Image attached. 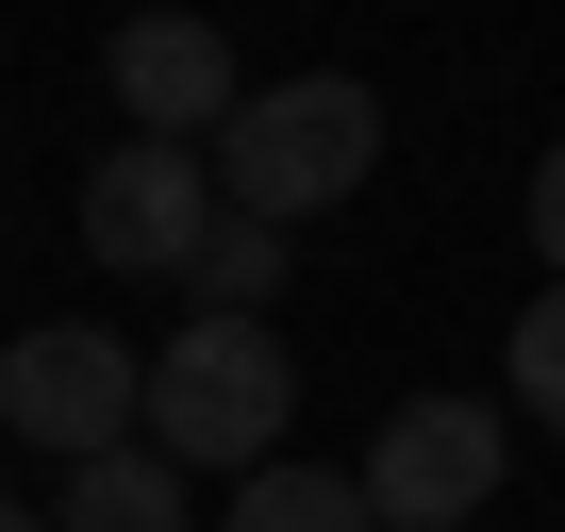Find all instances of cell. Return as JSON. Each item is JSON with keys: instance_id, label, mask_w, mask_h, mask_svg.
I'll return each mask as SVG.
<instances>
[{"instance_id": "cell-1", "label": "cell", "mask_w": 565, "mask_h": 532, "mask_svg": "<svg viewBox=\"0 0 565 532\" xmlns=\"http://www.w3.org/2000/svg\"><path fill=\"white\" fill-rule=\"evenodd\" d=\"M366 167H383V100H366L350 67L249 84V100H233V134H216V200H233V216H333Z\"/></svg>"}, {"instance_id": "cell-2", "label": "cell", "mask_w": 565, "mask_h": 532, "mask_svg": "<svg viewBox=\"0 0 565 532\" xmlns=\"http://www.w3.org/2000/svg\"><path fill=\"white\" fill-rule=\"evenodd\" d=\"M282 416H300V366H282L266 317H200L183 350H150V449L200 482V466H282Z\"/></svg>"}, {"instance_id": "cell-3", "label": "cell", "mask_w": 565, "mask_h": 532, "mask_svg": "<svg viewBox=\"0 0 565 532\" xmlns=\"http://www.w3.org/2000/svg\"><path fill=\"white\" fill-rule=\"evenodd\" d=\"M0 433L51 449V466H100V449H134V433H150V366H134L100 317H51V333L0 350Z\"/></svg>"}, {"instance_id": "cell-4", "label": "cell", "mask_w": 565, "mask_h": 532, "mask_svg": "<svg viewBox=\"0 0 565 532\" xmlns=\"http://www.w3.org/2000/svg\"><path fill=\"white\" fill-rule=\"evenodd\" d=\"M216 150H167V134H117L84 167V266H134V284H200L216 249Z\"/></svg>"}, {"instance_id": "cell-5", "label": "cell", "mask_w": 565, "mask_h": 532, "mask_svg": "<svg viewBox=\"0 0 565 532\" xmlns=\"http://www.w3.org/2000/svg\"><path fill=\"white\" fill-rule=\"evenodd\" d=\"M499 466H515V433H499L482 400H399V416L366 433V466H350V482H366V515H383V532H466V515L499 499Z\"/></svg>"}, {"instance_id": "cell-6", "label": "cell", "mask_w": 565, "mask_h": 532, "mask_svg": "<svg viewBox=\"0 0 565 532\" xmlns=\"http://www.w3.org/2000/svg\"><path fill=\"white\" fill-rule=\"evenodd\" d=\"M117 117L134 134H167V150H200V134H233V51H216V18H183V0H167V18H117Z\"/></svg>"}, {"instance_id": "cell-7", "label": "cell", "mask_w": 565, "mask_h": 532, "mask_svg": "<svg viewBox=\"0 0 565 532\" xmlns=\"http://www.w3.org/2000/svg\"><path fill=\"white\" fill-rule=\"evenodd\" d=\"M51 532H200L183 515V466L134 433V449H100V466H67V499H51Z\"/></svg>"}, {"instance_id": "cell-8", "label": "cell", "mask_w": 565, "mask_h": 532, "mask_svg": "<svg viewBox=\"0 0 565 532\" xmlns=\"http://www.w3.org/2000/svg\"><path fill=\"white\" fill-rule=\"evenodd\" d=\"M216 532H383V515H366V482H350V466H249Z\"/></svg>"}, {"instance_id": "cell-9", "label": "cell", "mask_w": 565, "mask_h": 532, "mask_svg": "<svg viewBox=\"0 0 565 532\" xmlns=\"http://www.w3.org/2000/svg\"><path fill=\"white\" fill-rule=\"evenodd\" d=\"M282 300V216H216V249H200V317H266Z\"/></svg>"}, {"instance_id": "cell-10", "label": "cell", "mask_w": 565, "mask_h": 532, "mask_svg": "<svg viewBox=\"0 0 565 532\" xmlns=\"http://www.w3.org/2000/svg\"><path fill=\"white\" fill-rule=\"evenodd\" d=\"M499 400H515L532 433H565V284H532V317H515V350H499Z\"/></svg>"}, {"instance_id": "cell-11", "label": "cell", "mask_w": 565, "mask_h": 532, "mask_svg": "<svg viewBox=\"0 0 565 532\" xmlns=\"http://www.w3.org/2000/svg\"><path fill=\"white\" fill-rule=\"evenodd\" d=\"M532 266H548V284H565V134L532 150Z\"/></svg>"}, {"instance_id": "cell-12", "label": "cell", "mask_w": 565, "mask_h": 532, "mask_svg": "<svg viewBox=\"0 0 565 532\" xmlns=\"http://www.w3.org/2000/svg\"><path fill=\"white\" fill-rule=\"evenodd\" d=\"M0 532H51V515H34V499H0Z\"/></svg>"}]
</instances>
